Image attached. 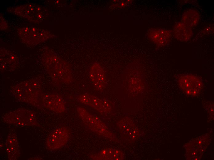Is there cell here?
<instances>
[{
  "label": "cell",
  "mask_w": 214,
  "mask_h": 160,
  "mask_svg": "<svg viewBox=\"0 0 214 160\" xmlns=\"http://www.w3.org/2000/svg\"><path fill=\"white\" fill-rule=\"evenodd\" d=\"M77 111L83 123L91 131L100 136L115 139L114 135L97 117L89 113L81 107H78Z\"/></svg>",
  "instance_id": "1"
},
{
  "label": "cell",
  "mask_w": 214,
  "mask_h": 160,
  "mask_svg": "<svg viewBox=\"0 0 214 160\" xmlns=\"http://www.w3.org/2000/svg\"><path fill=\"white\" fill-rule=\"evenodd\" d=\"M4 119L5 122L20 127L35 125L37 121L35 114L31 111L21 109L6 115Z\"/></svg>",
  "instance_id": "2"
},
{
  "label": "cell",
  "mask_w": 214,
  "mask_h": 160,
  "mask_svg": "<svg viewBox=\"0 0 214 160\" xmlns=\"http://www.w3.org/2000/svg\"><path fill=\"white\" fill-rule=\"evenodd\" d=\"M69 133L68 129L60 126L54 129L47 137L46 145L50 150L59 149L65 145L69 139Z\"/></svg>",
  "instance_id": "3"
},
{
  "label": "cell",
  "mask_w": 214,
  "mask_h": 160,
  "mask_svg": "<svg viewBox=\"0 0 214 160\" xmlns=\"http://www.w3.org/2000/svg\"><path fill=\"white\" fill-rule=\"evenodd\" d=\"M178 82L181 89L188 95H196L201 90L203 83L198 77L191 74L180 75Z\"/></svg>",
  "instance_id": "4"
},
{
  "label": "cell",
  "mask_w": 214,
  "mask_h": 160,
  "mask_svg": "<svg viewBox=\"0 0 214 160\" xmlns=\"http://www.w3.org/2000/svg\"><path fill=\"white\" fill-rule=\"evenodd\" d=\"M77 100L80 103L92 107L101 114L108 113L111 110V106L106 100L88 93L79 95Z\"/></svg>",
  "instance_id": "5"
},
{
  "label": "cell",
  "mask_w": 214,
  "mask_h": 160,
  "mask_svg": "<svg viewBox=\"0 0 214 160\" xmlns=\"http://www.w3.org/2000/svg\"><path fill=\"white\" fill-rule=\"evenodd\" d=\"M117 126L122 137L126 141H134L139 137V130L131 119L123 118L118 122Z\"/></svg>",
  "instance_id": "6"
},
{
  "label": "cell",
  "mask_w": 214,
  "mask_h": 160,
  "mask_svg": "<svg viewBox=\"0 0 214 160\" xmlns=\"http://www.w3.org/2000/svg\"><path fill=\"white\" fill-rule=\"evenodd\" d=\"M89 76L91 83L97 90L102 91L104 89L106 76L104 69L100 65L93 64L89 70Z\"/></svg>",
  "instance_id": "7"
},
{
  "label": "cell",
  "mask_w": 214,
  "mask_h": 160,
  "mask_svg": "<svg viewBox=\"0 0 214 160\" xmlns=\"http://www.w3.org/2000/svg\"><path fill=\"white\" fill-rule=\"evenodd\" d=\"M42 101L45 107L55 112L61 113L65 110L64 100L58 95L54 94L45 95L43 97Z\"/></svg>",
  "instance_id": "8"
},
{
  "label": "cell",
  "mask_w": 214,
  "mask_h": 160,
  "mask_svg": "<svg viewBox=\"0 0 214 160\" xmlns=\"http://www.w3.org/2000/svg\"><path fill=\"white\" fill-rule=\"evenodd\" d=\"M124 154L120 150L113 148H105L90 156L93 160H121L124 158Z\"/></svg>",
  "instance_id": "9"
},
{
  "label": "cell",
  "mask_w": 214,
  "mask_h": 160,
  "mask_svg": "<svg viewBox=\"0 0 214 160\" xmlns=\"http://www.w3.org/2000/svg\"><path fill=\"white\" fill-rule=\"evenodd\" d=\"M28 87L24 90L19 88L16 89L13 92L14 94L21 101L30 103L37 102L39 96L38 90L34 88Z\"/></svg>",
  "instance_id": "10"
},
{
  "label": "cell",
  "mask_w": 214,
  "mask_h": 160,
  "mask_svg": "<svg viewBox=\"0 0 214 160\" xmlns=\"http://www.w3.org/2000/svg\"><path fill=\"white\" fill-rule=\"evenodd\" d=\"M17 139L15 134L11 135L8 137L6 146L9 159L16 160L19 156L20 151Z\"/></svg>",
  "instance_id": "11"
},
{
  "label": "cell",
  "mask_w": 214,
  "mask_h": 160,
  "mask_svg": "<svg viewBox=\"0 0 214 160\" xmlns=\"http://www.w3.org/2000/svg\"><path fill=\"white\" fill-rule=\"evenodd\" d=\"M149 38L159 46H163L168 43L170 39L169 32L162 29H153L149 33Z\"/></svg>",
  "instance_id": "12"
},
{
  "label": "cell",
  "mask_w": 214,
  "mask_h": 160,
  "mask_svg": "<svg viewBox=\"0 0 214 160\" xmlns=\"http://www.w3.org/2000/svg\"><path fill=\"white\" fill-rule=\"evenodd\" d=\"M198 18V14L195 12H194L193 14H192L188 13L185 14V15L183 16V18L185 23L186 22L187 23L185 25H186V26L188 27L194 26L197 22Z\"/></svg>",
  "instance_id": "13"
}]
</instances>
